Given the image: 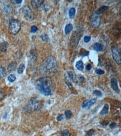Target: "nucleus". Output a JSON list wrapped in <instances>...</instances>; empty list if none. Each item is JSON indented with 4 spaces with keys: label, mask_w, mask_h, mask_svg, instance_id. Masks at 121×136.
<instances>
[{
    "label": "nucleus",
    "mask_w": 121,
    "mask_h": 136,
    "mask_svg": "<svg viewBox=\"0 0 121 136\" xmlns=\"http://www.w3.org/2000/svg\"><path fill=\"white\" fill-rule=\"evenodd\" d=\"M95 73H97V74L103 75V74H104V72L103 70H101V69H96Z\"/></svg>",
    "instance_id": "29"
},
{
    "label": "nucleus",
    "mask_w": 121,
    "mask_h": 136,
    "mask_svg": "<svg viewBox=\"0 0 121 136\" xmlns=\"http://www.w3.org/2000/svg\"><path fill=\"white\" fill-rule=\"evenodd\" d=\"M92 68V65L90 64H88L86 66V69L87 70H90Z\"/></svg>",
    "instance_id": "38"
},
{
    "label": "nucleus",
    "mask_w": 121,
    "mask_h": 136,
    "mask_svg": "<svg viewBox=\"0 0 121 136\" xmlns=\"http://www.w3.org/2000/svg\"><path fill=\"white\" fill-rule=\"evenodd\" d=\"M97 99L96 98H92L91 99H87L83 102L82 105L83 108H89L90 107H92L93 104L95 103Z\"/></svg>",
    "instance_id": "10"
},
{
    "label": "nucleus",
    "mask_w": 121,
    "mask_h": 136,
    "mask_svg": "<svg viewBox=\"0 0 121 136\" xmlns=\"http://www.w3.org/2000/svg\"><path fill=\"white\" fill-rule=\"evenodd\" d=\"M109 7L107 6H103L100 7L98 10H97L95 14H97L98 15H99L100 14H103V12H105L106 11H107V10H108Z\"/></svg>",
    "instance_id": "14"
},
{
    "label": "nucleus",
    "mask_w": 121,
    "mask_h": 136,
    "mask_svg": "<svg viewBox=\"0 0 121 136\" xmlns=\"http://www.w3.org/2000/svg\"><path fill=\"white\" fill-rule=\"evenodd\" d=\"M94 133V130L90 129L89 131L87 132V136H92L93 135V134Z\"/></svg>",
    "instance_id": "30"
},
{
    "label": "nucleus",
    "mask_w": 121,
    "mask_h": 136,
    "mask_svg": "<svg viewBox=\"0 0 121 136\" xmlns=\"http://www.w3.org/2000/svg\"><path fill=\"white\" fill-rule=\"evenodd\" d=\"M75 13H76V10H75V8L74 7L71 8L69 10V15L70 18H73L75 15Z\"/></svg>",
    "instance_id": "21"
},
{
    "label": "nucleus",
    "mask_w": 121,
    "mask_h": 136,
    "mask_svg": "<svg viewBox=\"0 0 121 136\" xmlns=\"http://www.w3.org/2000/svg\"><path fill=\"white\" fill-rule=\"evenodd\" d=\"M101 124L103 125H107L108 124V121H103L101 123Z\"/></svg>",
    "instance_id": "39"
},
{
    "label": "nucleus",
    "mask_w": 121,
    "mask_h": 136,
    "mask_svg": "<svg viewBox=\"0 0 121 136\" xmlns=\"http://www.w3.org/2000/svg\"><path fill=\"white\" fill-rule=\"evenodd\" d=\"M43 2V0H34V1H31V5L33 7V8L37 9L41 6Z\"/></svg>",
    "instance_id": "12"
},
{
    "label": "nucleus",
    "mask_w": 121,
    "mask_h": 136,
    "mask_svg": "<svg viewBox=\"0 0 121 136\" xmlns=\"http://www.w3.org/2000/svg\"><path fill=\"white\" fill-rule=\"evenodd\" d=\"M68 74L69 75V78H70L71 80L74 82V83H77V78L75 73H74L73 71H68Z\"/></svg>",
    "instance_id": "13"
},
{
    "label": "nucleus",
    "mask_w": 121,
    "mask_h": 136,
    "mask_svg": "<svg viewBox=\"0 0 121 136\" xmlns=\"http://www.w3.org/2000/svg\"><path fill=\"white\" fill-rule=\"evenodd\" d=\"M73 29V26L71 24H67L66 26L65 27V33L66 35H68L70 32L72 31Z\"/></svg>",
    "instance_id": "17"
},
{
    "label": "nucleus",
    "mask_w": 121,
    "mask_h": 136,
    "mask_svg": "<svg viewBox=\"0 0 121 136\" xmlns=\"http://www.w3.org/2000/svg\"><path fill=\"white\" fill-rule=\"evenodd\" d=\"M41 38L42 40L44 41L48 42L49 41V36H48L47 35L45 34H43V35H41Z\"/></svg>",
    "instance_id": "27"
},
{
    "label": "nucleus",
    "mask_w": 121,
    "mask_h": 136,
    "mask_svg": "<svg viewBox=\"0 0 121 136\" xmlns=\"http://www.w3.org/2000/svg\"><path fill=\"white\" fill-rule=\"evenodd\" d=\"M37 30H38V29H37V27L36 26H33L31 27V32L33 33L36 32L37 31Z\"/></svg>",
    "instance_id": "31"
},
{
    "label": "nucleus",
    "mask_w": 121,
    "mask_h": 136,
    "mask_svg": "<svg viewBox=\"0 0 121 136\" xmlns=\"http://www.w3.org/2000/svg\"><path fill=\"white\" fill-rule=\"evenodd\" d=\"M43 103L35 98H32L25 108L27 112H34L40 110L43 107Z\"/></svg>",
    "instance_id": "3"
},
{
    "label": "nucleus",
    "mask_w": 121,
    "mask_h": 136,
    "mask_svg": "<svg viewBox=\"0 0 121 136\" xmlns=\"http://www.w3.org/2000/svg\"><path fill=\"white\" fill-rule=\"evenodd\" d=\"M90 36H84V42H85V43H88L89 41H90Z\"/></svg>",
    "instance_id": "34"
},
{
    "label": "nucleus",
    "mask_w": 121,
    "mask_h": 136,
    "mask_svg": "<svg viewBox=\"0 0 121 136\" xmlns=\"http://www.w3.org/2000/svg\"><path fill=\"white\" fill-rule=\"evenodd\" d=\"M52 80L49 77H43L36 80L35 86L36 89L42 94L49 96L52 94Z\"/></svg>",
    "instance_id": "1"
},
{
    "label": "nucleus",
    "mask_w": 121,
    "mask_h": 136,
    "mask_svg": "<svg viewBox=\"0 0 121 136\" xmlns=\"http://www.w3.org/2000/svg\"><path fill=\"white\" fill-rule=\"evenodd\" d=\"M103 46L99 43H96L94 45V49L97 51H102L103 50Z\"/></svg>",
    "instance_id": "20"
},
{
    "label": "nucleus",
    "mask_w": 121,
    "mask_h": 136,
    "mask_svg": "<svg viewBox=\"0 0 121 136\" xmlns=\"http://www.w3.org/2000/svg\"><path fill=\"white\" fill-rule=\"evenodd\" d=\"M17 66V63L16 62L14 61L12 62L11 63H10L9 64V65L8 66V68H7V69H8V72H12V71H14L16 69Z\"/></svg>",
    "instance_id": "15"
},
{
    "label": "nucleus",
    "mask_w": 121,
    "mask_h": 136,
    "mask_svg": "<svg viewBox=\"0 0 121 136\" xmlns=\"http://www.w3.org/2000/svg\"><path fill=\"white\" fill-rule=\"evenodd\" d=\"M116 126H117V124L116 123H114V122L112 123H110V124H109V127H110V128H114Z\"/></svg>",
    "instance_id": "37"
},
{
    "label": "nucleus",
    "mask_w": 121,
    "mask_h": 136,
    "mask_svg": "<svg viewBox=\"0 0 121 136\" xmlns=\"http://www.w3.org/2000/svg\"><path fill=\"white\" fill-rule=\"evenodd\" d=\"M112 54L113 58L116 63L117 64L120 65L121 63V54L120 50L117 47L113 46L112 47Z\"/></svg>",
    "instance_id": "7"
},
{
    "label": "nucleus",
    "mask_w": 121,
    "mask_h": 136,
    "mask_svg": "<svg viewBox=\"0 0 121 136\" xmlns=\"http://www.w3.org/2000/svg\"><path fill=\"white\" fill-rule=\"evenodd\" d=\"M81 30H77L72 35L71 37V41L70 44L72 47L75 48L78 45L79 41L80 39H81Z\"/></svg>",
    "instance_id": "6"
},
{
    "label": "nucleus",
    "mask_w": 121,
    "mask_h": 136,
    "mask_svg": "<svg viewBox=\"0 0 121 136\" xmlns=\"http://www.w3.org/2000/svg\"><path fill=\"white\" fill-rule=\"evenodd\" d=\"M21 23L17 20H12L10 22L9 31L12 35H16L21 29Z\"/></svg>",
    "instance_id": "4"
},
{
    "label": "nucleus",
    "mask_w": 121,
    "mask_h": 136,
    "mask_svg": "<svg viewBox=\"0 0 121 136\" xmlns=\"http://www.w3.org/2000/svg\"><path fill=\"white\" fill-rule=\"evenodd\" d=\"M65 116L66 119H70L72 116V112L70 111H66L65 112Z\"/></svg>",
    "instance_id": "25"
},
{
    "label": "nucleus",
    "mask_w": 121,
    "mask_h": 136,
    "mask_svg": "<svg viewBox=\"0 0 121 136\" xmlns=\"http://www.w3.org/2000/svg\"><path fill=\"white\" fill-rule=\"evenodd\" d=\"M89 54V51L88 50H86L85 49H83L81 50V52H80V55L81 56H88Z\"/></svg>",
    "instance_id": "24"
},
{
    "label": "nucleus",
    "mask_w": 121,
    "mask_h": 136,
    "mask_svg": "<svg viewBox=\"0 0 121 136\" xmlns=\"http://www.w3.org/2000/svg\"><path fill=\"white\" fill-rule=\"evenodd\" d=\"M1 11L5 15H8L12 12V7L8 2L3 3L1 6Z\"/></svg>",
    "instance_id": "9"
},
{
    "label": "nucleus",
    "mask_w": 121,
    "mask_h": 136,
    "mask_svg": "<svg viewBox=\"0 0 121 136\" xmlns=\"http://www.w3.org/2000/svg\"><path fill=\"white\" fill-rule=\"evenodd\" d=\"M25 65L24 64L22 63L20 65V66H18V69H17V72L18 74H22L24 72L25 70Z\"/></svg>",
    "instance_id": "23"
},
{
    "label": "nucleus",
    "mask_w": 121,
    "mask_h": 136,
    "mask_svg": "<svg viewBox=\"0 0 121 136\" xmlns=\"http://www.w3.org/2000/svg\"><path fill=\"white\" fill-rule=\"evenodd\" d=\"M110 84H111V87L113 90L117 93L119 92V89L118 88V81L116 78H112L110 80Z\"/></svg>",
    "instance_id": "11"
},
{
    "label": "nucleus",
    "mask_w": 121,
    "mask_h": 136,
    "mask_svg": "<svg viewBox=\"0 0 121 136\" xmlns=\"http://www.w3.org/2000/svg\"><path fill=\"white\" fill-rule=\"evenodd\" d=\"M62 136H70V134L69 132H68L66 131L62 132Z\"/></svg>",
    "instance_id": "35"
},
{
    "label": "nucleus",
    "mask_w": 121,
    "mask_h": 136,
    "mask_svg": "<svg viewBox=\"0 0 121 136\" xmlns=\"http://www.w3.org/2000/svg\"><path fill=\"white\" fill-rule=\"evenodd\" d=\"M6 75L5 69L3 66L0 65V79L4 78Z\"/></svg>",
    "instance_id": "22"
},
{
    "label": "nucleus",
    "mask_w": 121,
    "mask_h": 136,
    "mask_svg": "<svg viewBox=\"0 0 121 136\" xmlns=\"http://www.w3.org/2000/svg\"><path fill=\"white\" fill-rule=\"evenodd\" d=\"M4 97H5V94H4V92L0 90V101L2 100L4 98Z\"/></svg>",
    "instance_id": "36"
},
{
    "label": "nucleus",
    "mask_w": 121,
    "mask_h": 136,
    "mask_svg": "<svg viewBox=\"0 0 121 136\" xmlns=\"http://www.w3.org/2000/svg\"><path fill=\"white\" fill-rule=\"evenodd\" d=\"M57 70L56 60L51 56H48L45 59L40 68V72L43 74L55 73Z\"/></svg>",
    "instance_id": "2"
},
{
    "label": "nucleus",
    "mask_w": 121,
    "mask_h": 136,
    "mask_svg": "<svg viewBox=\"0 0 121 136\" xmlns=\"http://www.w3.org/2000/svg\"><path fill=\"white\" fill-rule=\"evenodd\" d=\"M76 68L80 71H83L84 69V64L82 61H79L76 63Z\"/></svg>",
    "instance_id": "19"
},
{
    "label": "nucleus",
    "mask_w": 121,
    "mask_h": 136,
    "mask_svg": "<svg viewBox=\"0 0 121 136\" xmlns=\"http://www.w3.org/2000/svg\"><path fill=\"white\" fill-rule=\"evenodd\" d=\"M16 79V76L14 75L11 74L8 77V80L9 81L10 83H12V82H14L15 81Z\"/></svg>",
    "instance_id": "26"
},
{
    "label": "nucleus",
    "mask_w": 121,
    "mask_h": 136,
    "mask_svg": "<svg viewBox=\"0 0 121 136\" xmlns=\"http://www.w3.org/2000/svg\"><path fill=\"white\" fill-rule=\"evenodd\" d=\"M22 15L26 21H31L34 18V15L28 5L24 6L22 8Z\"/></svg>",
    "instance_id": "5"
},
{
    "label": "nucleus",
    "mask_w": 121,
    "mask_h": 136,
    "mask_svg": "<svg viewBox=\"0 0 121 136\" xmlns=\"http://www.w3.org/2000/svg\"><path fill=\"white\" fill-rule=\"evenodd\" d=\"M84 80H85V79H84V76H81V77H80L79 81L81 82V83H82L83 82H84Z\"/></svg>",
    "instance_id": "41"
},
{
    "label": "nucleus",
    "mask_w": 121,
    "mask_h": 136,
    "mask_svg": "<svg viewBox=\"0 0 121 136\" xmlns=\"http://www.w3.org/2000/svg\"><path fill=\"white\" fill-rule=\"evenodd\" d=\"M11 2H14L15 3H16V4H21V3L22 2V0H20V1H11Z\"/></svg>",
    "instance_id": "40"
},
{
    "label": "nucleus",
    "mask_w": 121,
    "mask_h": 136,
    "mask_svg": "<svg viewBox=\"0 0 121 136\" xmlns=\"http://www.w3.org/2000/svg\"><path fill=\"white\" fill-rule=\"evenodd\" d=\"M7 46H8V44L7 42H4L0 44V50L4 53H5L7 51Z\"/></svg>",
    "instance_id": "18"
},
{
    "label": "nucleus",
    "mask_w": 121,
    "mask_h": 136,
    "mask_svg": "<svg viewBox=\"0 0 121 136\" xmlns=\"http://www.w3.org/2000/svg\"><path fill=\"white\" fill-rule=\"evenodd\" d=\"M90 24L94 28L99 26L100 24V17L99 15L94 14L90 16Z\"/></svg>",
    "instance_id": "8"
},
{
    "label": "nucleus",
    "mask_w": 121,
    "mask_h": 136,
    "mask_svg": "<svg viewBox=\"0 0 121 136\" xmlns=\"http://www.w3.org/2000/svg\"><path fill=\"white\" fill-rule=\"evenodd\" d=\"M109 111V105L108 104H105L104 105V107L102 109V111L100 112V114L102 115H106L108 113Z\"/></svg>",
    "instance_id": "16"
},
{
    "label": "nucleus",
    "mask_w": 121,
    "mask_h": 136,
    "mask_svg": "<svg viewBox=\"0 0 121 136\" xmlns=\"http://www.w3.org/2000/svg\"><path fill=\"white\" fill-rule=\"evenodd\" d=\"M93 95H96V96H97V97H102V92L99 90H94V92H93Z\"/></svg>",
    "instance_id": "28"
},
{
    "label": "nucleus",
    "mask_w": 121,
    "mask_h": 136,
    "mask_svg": "<svg viewBox=\"0 0 121 136\" xmlns=\"http://www.w3.org/2000/svg\"><path fill=\"white\" fill-rule=\"evenodd\" d=\"M64 116L63 114H59V115L57 117V118H56V119H57V121H61L64 119Z\"/></svg>",
    "instance_id": "33"
},
{
    "label": "nucleus",
    "mask_w": 121,
    "mask_h": 136,
    "mask_svg": "<svg viewBox=\"0 0 121 136\" xmlns=\"http://www.w3.org/2000/svg\"><path fill=\"white\" fill-rule=\"evenodd\" d=\"M65 82H66V84L68 85V86H69V88L70 90H72V89H73V85L72 84H71V83L70 82V81L69 80H68L67 79H66L65 80Z\"/></svg>",
    "instance_id": "32"
}]
</instances>
